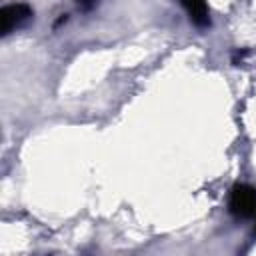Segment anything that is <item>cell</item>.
Returning <instances> with one entry per match:
<instances>
[{"label":"cell","mask_w":256,"mask_h":256,"mask_svg":"<svg viewBox=\"0 0 256 256\" xmlns=\"http://www.w3.org/2000/svg\"><path fill=\"white\" fill-rule=\"evenodd\" d=\"M254 232H256V228H254Z\"/></svg>","instance_id":"5b68a950"},{"label":"cell","mask_w":256,"mask_h":256,"mask_svg":"<svg viewBox=\"0 0 256 256\" xmlns=\"http://www.w3.org/2000/svg\"><path fill=\"white\" fill-rule=\"evenodd\" d=\"M228 208L238 218L256 216V188L248 184H236L230 192Z\"/></svg>","instance_id":"6da1fadb"},{"label":"cell","mask_w":256,"mask_h":256,"mask_svg":"<svg viewBox=\"0 0 256 256\" xmlns=\"http://www.w3.org/2000/svg\"><path fill=\"white\" fill-rule=\"evenodd\" d=\"M180 4L186 8L190 20L196 24V26H208L210 24V18H208V6H206V0H180Z\"/></svg>","instance_id":"3957f363"},{"label":"cell","mask_w":256,"mask_h":256,"mask_svg":"<svg viewBox=\"0 0 256 256\" xmlns=\"http://www.w3.org/2000/svg\"><path fill=\"white\" fill-rule=\"evenodd\" d=\"M32 18V8L28 4H10L0 10V30L2 34H10Z\"/></svg>","instance_id":"7a4b0ae2"},{"label":"cell","mask_w":256,"mask_h":256,"mask_svg":"<svg viewBox=\"0 0 256 256\" xmlns=\"http://www.w3.org/2000/svg\"><path fill=\"white\" fill-rule=\"evenodd\" d=\"M94 2H96V0H76V4H78L80 8H84V10L92 8V6H94Z\"/></svg>","instance_id":"277c9868"}]
</instances>
